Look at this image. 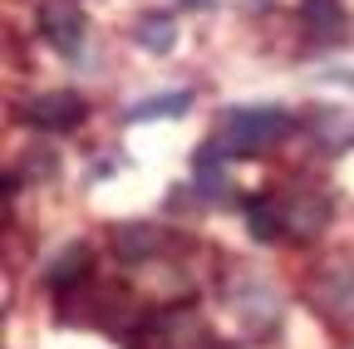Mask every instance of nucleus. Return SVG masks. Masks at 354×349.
I'll return each mask as SVG.
<instances>
[{"label": "nucleus", "instance_id": "obj_7", "mask_svg": "<svg viewBox=\"0 0 354 349\" xmlns=\"http://www.w3.org/2000/svg\"><path fill=\"white\" fill-rule=\"evenodd\" d=\"M88 276H94L88 246H84V241H74V246H64V251L55 256V266L44 271V285H50V295H55V300H64V295H69V290H79Z\"/></svg>", "mask_w": 354, "mask_h": 349}, {"label": "nucleus", "instance_id": "obj_1", "mask_svg": "<svg viewBox=\"0 0 354 349\" xmlns=\"http://www.w3.org/2000/svg\"><path fill=\"white\" fill-rule=\"evenodd\" d=\"M295 133V118L281 104H232L221 109L216 118V143L236 153V158H256V153H271Z\"/></svg>", "mask_w": 354, "mask_h": 349}, {"label": "nucleus", "instance_id": "obj_4", "mask_svg": "<svg viewBox=\"0 0 354 349\" xmlns=\"http://www.w3.org/2000/svg\"><path fill=\"white\" fill-rule=\"evenodd\" d=\"M172 241L177 236L167 227H158V222H118L109 232V246H113V256L123 266H148V261H158Z\"/></svg>", "mask_w": 354, "mask_h": 349}, {"label": "nucleus", "instance_id": "obj_10", "mask_svg": "<svg viewBox=\"0 0 354 349\" xmlns=\"http://www.w3.org/2000/svg\"><path fill=\"white\" fill-rule=\"evenodd\" d=\"M300 20L310 35L320 39H339L344 35V6L339 0H300Z\"/></svg>", "mask_w": 354, "mask_h": 349}, {"label": "nucleus", "instance_id": "obj_12", "mask_svg": "<svg viewBox=\"0 0 354 349\" xmlns=\"http://www.w3.org/2000/svg\"><path fill=\"white\" fill-rule=\"evenodd\" d=\"M216 0H183V10H212Z\"/></svg>", "mask_w": 354, "mask_h": 349}, {"label": "nucleus", "instance_id": "obj_2", "mask_svg": "<svg viewBox=\"0 0 354 349\" xmlns=\"http://www.w3.org/2000/svg\"><path fill=\"white\" fill-rule=\"evenodd\" d=\"M305 295H310V305L325 315V320H335V325H354V261H325V266H315L310 271V281H305Z\"/></svg>", "mask_w": 354, "mask_h": 349}, {"label": "nucleus", "instance_id": "obj_6", "mask_svg": "<svg viewBox=\"0 0 354 349\" xmlns=\"http://www.w3.org/2000/svg\"><path fill=\"white\" fill-rule=\"evenodd\" d=\"M281 211H286V236H300V241L320 236L330 227V197H320V192H300V197L281 202Z\"/></svg>", "mask_w": 354, "mask_h": 349}, {"label": "nucleus", "instance_id": "obj_5", "mask_svg": "<svg viewBox=\"0 0 354 349\" xmlns=\"http://www.w3.org/2000/svg\"><path fill=\"white\" fill-rule=\"evenodd\" d=\"M39 30H44V39L59 50V55H79L84 50V15H79V6H69V0H50V6L39 10Z\"/></svg>", "mask_w": 354, "mask_h": 349}, {"label": "nucleus", "instance_id": "obj_9", "mask_svg": "<svg viewBox=\"0 0 354 349\" xmlns=\"http://www.w3.org/2000/svg\"><path fill=\"white\" fill-rule=\"evenodd\" d=\"M246 227H251L256 241H281V236H286L281 197H256V202H246Z\"/></svg>", "mask_w": 354, "mask_h": 349}, {"label": "nucleus", "instance_id": "obj_11", "mask_svg": "<svg viewBox=\"0 0 354 349\" xmlns=\"http://www.w3.org/2000/svg\"><path fill=\"white\" fill-rule=\"evenodd\" d=\"M133 45L148 50V55H172V45H177L172 15H143V20H133Z\"/></svg>", "mask_w": 354, "mask_h": 349}, {"label": "nucleus", "instance_id": "obj_8", "mask_svg": "<svg viewBox=\"0 0 354 349\" xmlns=\"http://www.w3.org/2000/svg\"><path fill=\"white\" fill-rule=\"evenodd\" d=\"M192 109V94L187 89H172V94H153V99H138L128 113H123V123H153V118H183Z\"/></svg>", "mask_w": 354, "mask_h": 349}, {"label": "nucleus", "instance_id": "obj_3", "mask_svg": "<svg viewBox=\"0 0 354 349\" xmlns=\"http://www.w3.org/2000/svg\"><path fill=\"white\" fill-rule=\"evenodd\" d=\"M20 118H25V128H35V133L64 138V133H74V128L88 118V104H84V94H74V89H50V94L30 99V104L20 109Z\"/></svg>", "mask_w": 354, "mask_h": 349}]
</instances>
